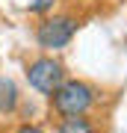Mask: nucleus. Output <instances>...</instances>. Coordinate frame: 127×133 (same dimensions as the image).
Here are the masks:
<instances>
[{
	"mask_svg": "<svg viewBox=\"0 0 127 133\" xmlns=\"http://www.w3.org/2000/svg\"><path fill=\"white\" fill-rule=\"evenodd\" d=\"M98 104V89L86 80H65L50 95V109L59 118H74V115H89V109Z\"/></svg>",
	"mask_w": 127,
	"mask_h": 133,
	"instance_id": "obj_1",
	"label": "nucleus"
},
{
	"mask_svg": "<svg viewBox=\"0 0 127 133\" xmlns=\"http://www.w3.org/2000/svg\"><path fill=\"white\" fill-rule=\"evenodd\" d=\"M77 27L80 21L68 12H53V15H44L36 27V44L42 48L44 53H59L71 44V38L77 36Z\"/></svg>",
	"mask_w": 127,
	"mask_h": 133,
	"instance_id": "obj_2",
	"label": "nucleus"
},
{
	"mask_svg": "<svg viewBox=\"0 0 127 133\" xmlns=\"http://www.w3.org/2000/svg\"><path fill=\"white\" fill-rule=\"evenodd\" d=\"M27 83H30V89L38 92V95H47L50 98L53 92L59 89L62 83L68 80V71H65V65L56 59V56H36L33 62L27 65Z\"/></svg>",
	"mask_w": 127,
	"mask_h": 133,
	"instance_id": "obj_3",
	"label": "nucleus"
},
{
	"mask_svg": "<svg viewBox=\"0 0 127 133\" xmlns=\"http://www.w3.org/2000/svg\"><path fill=\"white\" fill-rule=\"evenodd\" d=\"M18 107H21V92L15 86V80L0 74V115H12Z\"/></svg>",
	"mask_w": 127,
	"mask_h": 133,
	"instance_id": "obj_4",
	"label": "nucleus"
},
{
	"mask_svg": "<svg viewBox=\"0 0 127 133\" xmlns=\"http://www.w3.org/2000/svg\"><path fill=\"white\" fill-rule=\"evenodd\" d=\"M56 133H98V124L89 115H74V118H62Z\"/></svg>",
	"mask_w": 127,
	"mask_h": 133,
	"instance_id": "obj_5",
	"label": "nucleus"
},
{
	"mask_svg": "<svg viewBox=\"0 0 127 133\" xmlns=\"http://www.w3.org/2000/svg\"><path fill=\"white\" fill-rule=\"evenodd\" d=\"M56 6V0H30V12L33 15H47Z\"/></svg>",
	"mask_w": 127,
	"mask_h": 133,
	"instance_id": "obj_6",
	"label": "nucleus"
},
{
	"mask_svg": "<svg viewBox=\"0 0 127 133\" xmlns=\"http://www.w3.org/2000/svg\"><path fill=\"white\" fill-rule=\"evenodd\" d=\"M15 133H44V130L38 127V124H18V127H15Z\"/></svg>",
	"mask_w": 127,
	"mask_h": 133,
	"instance_id": "obj_7",
	"label": "nucleus"
}]
</instances>
